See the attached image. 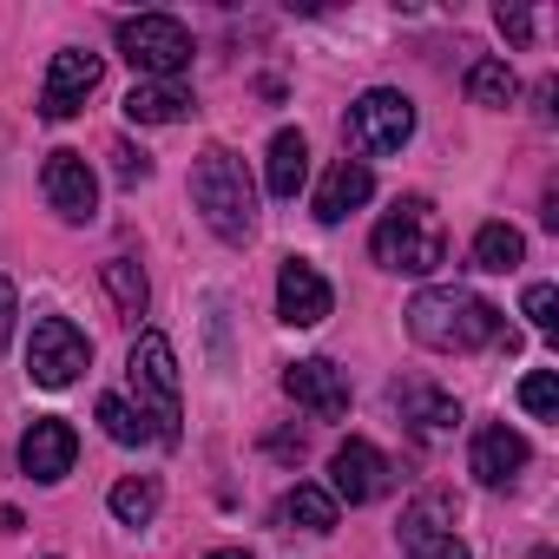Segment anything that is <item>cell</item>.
I'll use <instances>...</instances> for the list:
<instances>
[{"mask_svg": "<svg viewBox=\"0 0 559 559\" xmlns=\"http://www.w3.org/2000/svg\"><path fill=\"white\" fill-rule=\"evenodd\" d=\"M8 336H14V284L0 276V343H8Z\"/></svg>", "mask_w": 559, "mask_h": 559, "instance_id": "obj_31", "label": "cell"}, {"mask_svg": "<svg viewBox=\"0 0 559 559\" xmlns=\"http://www.w3.org/2000/svg\"><path fill=\"white\" fill-rule=\"evenodd\" d=\"M106 290H112V304H119L126 317H145V297H152V290H145V270H139L132 257H112V263H106Z\"/></svg>", "mask_w": 559, "mask_h": 559, "instance_id": "obj_23", "label": "cell"}, {"mask_svg": "<svg viewBox=\"0 0 559 559\" xmlns=\"http://www.w3.org/2000/svg\"><path fill=\"white\" fill-rule=\"evenodd\" d=\"M191 112V93L185 86H165V80H139L126 93V119L132 126H178Z\"/></svg>", "mask_w": 559, "mask_h": 559, "instance_id": "obj_17", "label": "cell"}, {"mask_svg": "<svg viewBox=\"0 0 559 559\" xmlns=\"http://www.w3.org/2000/svg\"><path fill=\"white\" fill-rule=\"evenodd\" d=\"M520 408H526V415H539V421H552V415H559V382H552V369H533V376L520 382Z\"/></svg>", "mask_w": 559, "mask_h": 559, "instance_id": "obj_26", "label": "cell"}, {"mask_svg": "<svg viewBox=\"0 0 559 559\" xmlns=\"http://www.w3.org/2000/svg\"><path fill=\"white\" fill-rule=\"evenodd\" d=\"M99 80H106V60H99V53H86V47L53 53L47 86H40V119H73V112L99 93Z\"/></svg>", "mask_w": 559, "mask_h": 559, "instance_id": "obj_8", "label": "cell"}, {"mask_svg": "<svg viewBox=\"0 0 559 559\" xmlns=\"http://www.w3.org/2000/svg\"><path fill=\"white\" fill-rule=\"evenodd\" d=\"M86 362H93L86 330H73L67 317H40V323H34V336H27V376H34L40 389H67V382H80Z\"/></svg>", "mask_w": 559, "mask_h": 559, "instance_id": "obj_7", "label": "cell"}, {"mask_svg": "<svg viewBox=\"0 0 559 559\" xmlns=\"http://www.w3.org/2000/svg\"><path fill=\"white\" fill-rule=\"evenodd\" d=\"M408 139H415V106H408V93L376 86V93H362V99L349 106V145H356L362 158H389V152H402Z\"/></svg>", "mask_w": 559, "mask_h": 559, "instance_id": "obj_6", "label": "cell"}, {"mask_svg": "<svg viewBox=\"0 0 559 559\" xmlns=\"http://www.w3.org/2000/svg\"><path fill=\"white\" fill-rule=\"evenodd\" d=\"M376 198V171L362 165V158H336L330 171H323V185H317V217L323 224H343L349 211H362Z\"/></svg>", "mask_w": 559, "mask_h": 559, "instance_id": "obj_14", "label": "cell"}, {"mask_svg": "<svg viewBox=\"0 0 559 559\" xmlns=\"http://www.w3.org/2000/svg\"><path fill=\"white\" fill-rule=\"evenodd\" d=\"M467 467H474V480H480V487H507V480L526 467V441H520L513 428H480V435H474Z\"/></svg>", "mask_w": 559, "mask_h": 559, "instance_id": "obj_15", "label": "cell"}, {"mask_svg": "<svg viewBox=\"0 0 559 559\" xmlns=\"http://www.w3.org/2000/svg\"><path fill=\"white\" fill-rule=\"evenodd\" d=\"M211 559H250V552H243V546H217Z\"/></svg>", "mask_w": 559, "mask_h": 559, "instance_id": "obj_33", "label": "cell"}, {"mask_svg": "<svg viewBox=\"0 0 559 559\" xmlns=\"http://www.w3.org/2000/svg\"><path fill=\"white\" fill-rule=\"evenodd\" d=\"M191 204L204 211V224H211L224 243H243L250 224H257V191H250L243 165H237L224 145H211V152L198 158V171H191Z\"/></svg>", "mask_w": 559, "mask_h": 559, "instance_id": "obj_3", "label": "cell"}, {"mask_svg": "<svg viewBox=\"0 0 559 559\" xmlns=\"http://www.w3.org/2000/svg\"><path fill=\"white\" fill-rule=\"evenodd\" d=\"M454 526V500L448 493H421L408 513H402V546H421V539H441Z\"/></svg>", "mask_w": 559, "mask_h": 559, "instance_id": "obj_21", "label": "cell"}, {"mask_svg": "<svg viewBox=\"0 0 559 559\" xmlns=\"http://www.w3.org/2000/svg\"><path fill=\"white\" fill-rule=\"evenodd\" d=\"M99 428L119 441V448H139V441H152V428H145V415L126 402V395H99Z\"/></svg>", "mask_w": 559, "mask_h": 559, "instance_id": "obj_24", "label": "cell"}, {"mask_svg": "<svg viewBox=\"0 0 559 559\" xmlns=\"http://www.w3.org/2000/svg\"><path fill=\"white\" fill-rule=\"evenodd\" d=\"M106 507H112V513H119L126 526H145V520L158 513V480H139V474H132V480H119Z\"/></svg>", "mask_w": 559, "mask_h": 559, "instance_id": "obj_25", "label": "cell"}, {"mask_svg": "<svg viewBox=\"0 0 559 559\" xmlns=\"http://www.w3.org/2000/svg\"><path fill=\"white\" fill-rule=\"evenodd\" d=\"M395 408H402V421H415V428H454V421H461V402L441 395L435 382H395Z\"/></svg>", "mask_w": 559, "mask_h": 559, "instance_id": "obj_19", "label": "cell"}, {"mask_svg": "<svg viewBox=\"0 0 559 559\" xmlns=\"http://www.w3.org/2000/svg\"><path fill=\"white\" fill-rule=\"evenodd\" d=\"M513 93H520V80H513L507 60H474L467 67V99L474 106H493L500 112V106H513Z\"/></svg>", "mask_w": 559, "mask_h": 559, "instance_id": "obj_20", "label": "cell"}, {"mask_svg": "<svg viewBox=\"0 0 559 559\" xmlns=\"http://www.w3.org/2000/svg\"><path fill=\"white\" fill-rule=\"evenodd\" d=\"M408 559H467V546H461L454 533H441V539H421V546H408Z\"/></svg>", "mask_w": 559, "mask_h": 559, "instance_id": "obj_29", "label": "cell"}, {"mask_svg": "<svg viewBox=\"0 0 559 559\" xmlns=\"http://www.w3.org/2000/svg\"><path fill=\"white\" fill-rule=\"evenodd\" d=\"M493 21H500V34H507V40H533V14H526V8H500Z\"/></svg>", "mask_w": 559, "mask_h": 559, "instance_id": "obj_30", "label": "cell"}, {"mask_svg": "<svg viewBox=\"0 0 559 559\" xmlns=\"http://www.w3.org/2000/svg\"><path fill=\"white\" fill-rule=\"evenodd\" d=\"M40 191L67 224H93V211H99V178L80 152H53L47 171H40Z\"/></svg>", "mask_w": 559, "mask_h": 559, "instance_id": "obj_11", "label": "cell"}, {"mask_svg": "<svg viewBox=\"0 0 559 559\" xmlns=\"http://www.w3.org/2000/svg\"><path fill=\"white\" fill-rule=\"evenodd\" d=\"M119 53L132 60V73L145 80H178L191 67V27L171 21V14H139V21H119Z\"/></svg>", "mask_w": 559, "mask_h": 559, "instance_id": "obj_5", "label": "cell"}, {"mask_svg": "<svg viewBox=\"0 0 559 559\" xmlns=\"http://www.w3.org/2000/svg\"><path fill=\"white\" fill-rule=\"evenodd\" d=\"M304 178H310V139L284 126V132L270 139V165H263V185H270V198H297V191H304Z\"/></svg>", "mask_w": 559, "mask_h": 559, "instance_id": "obj_16", "label": "cell"}, {"mask_svg": "<svg viewBox=\"0 0 559 559\" xmlns=\"http://www.w3.org/2000/svg\"><path fill=\"white\" fill-rule=\"evenodd\" d=\"M112 171H119V185H145L152 178V158L132 152V145H112Z\"/></svg>", "mask_w": 559, "mask_h": 559, "instance_id": "obj_28", "label": "cell"}, {"mask_svg": "<svg viewBox=\"0 0 559 559\" xmlns=\"http://www.w3.org/2000/svg\"><path fill=\"white\" fill-rule=\"evenodd\" d=\"M270 454H284V461H297V454H304V435H270Z\"/></svg>", "mask_w": 559, "mask_h": 559, "instance_id": "obj_32", "label": "cell"}, {"mask_svg": "<svg viewBox=\"0 0 559 559\" xmlns=\"http://www.w3.org/2000/svg\"><path fill=\"white\" fill-rule=\"evenodd\" d=\"M73 461H80V435H73V421L40 415V421L21 435V467H27L34 480H67Z\"/></svg>", "mask_w": 559, "mask_h": 559, "instance_id": "obj_13", "label": "cell"}, {"mask_svg": "<svg viewBox=\"0 0 559 559\" xmlns=\"http://www.w3.org/2000/svg\"><path fill=\"white\" fill-rule=\"evenodd\" d=\"M126 376H132V395H139V415H145L152 441H178V356L158 330H145L132 343Z\"/></svg>", "mask_w": 559, "mask_h": 559, "instance_id": "obj_4", "label": "cell"}, {"mask_svg": "<svg viewBox=\"0 0 559 559\" xmlns=\"http://www.w3.org/2000/svg\"><path fill=\"white\" fill-rule=\"evenodd\" d=\"M276 520H284V526H304V533H336V493L297 480L284 500H276Z\"/></svg>", "mask_w": 559, "mask_h": 559, "instance_id": "obj_18", "label": "cell"}, {"mask_svg": "<svg viewBox=\"0 0 559 559\" xmlns=\"http://www.w3.org/2000/svg\"><path fill=\"white\" fill-rule=\"evenodd\" d=\"M369 250H376V263H382V270L428 276V270H441V263H448V230H441V217H435V204H428V198H402V204L376 224Z\"/></svg>", "mask_w": 559, "mask_h": 559, "instance_id": "obj_2", "label": "cell"}, {"mask_svg": "<svg viewBox=\"0 0 559 559\" xmlns=\"http://www.w3.org/2000/svg\"><path fill=\"white\" fill-rule=\"evenodd\" d=\"M520 257H526V237L513 224H480L474 230V263L480 270H513Z\"/></svg>", "mask_w": 559, "mask_h": 559, "instance_id": "obj_22", "label": "cell"}, {"mask_svg": "<svg viewBox=\"0 0 559 559\" xmlns=\"http://www.w3.org/2000/svg\"><path fill=\"white\" fill-rule=\"evenodd\" d=\"M330 493H336V507H343V500H349V507L382 500V493H389V454H382L376 441L349 435V441L330 454Z\"/></svg>", "mask_w": 559, "mask_h": 559, "instance_id": "obj_9", "label": "cell"}, {"mask_svg": "<svg viewBox=\"0 0 559 559\" xmlns=\"http://www.w3.org/2000/svg\"><path fill=\"white\" fill-rule=\"evenodd\" d=\"M520 310H526V323H533L539 336H552V330H559V290H552V284H533Z\"/></svg>", "mask_w": 559, "mask_h": 559, "instance_id": "obj_27", "label": "cell"}, {"mask_svg": "<svg viewBox=\"0 0 559 559\" xmlns=\"http://www.w3.org/2000/svg\"><path fill=\"white\" fill-rule=\"evenodd\" d=\"M284 389H290V402H304L317 421H343V415H349V382H343V369L323 362V356L290 362V369H284Z\"/></svg>", "mask_w": 559, "mask_h": 559, "instance_id": "obj_12", "label": "cell"}, {"mask_svg": "<svg viewBox=\"0 0 559 559\" xmlns=\"http://www.w3.org/2000/svg\"><path fill=\"white\" fill-rule=\"evenodd\" d=\"M336 290H330V276L310 263V257H290L284 270H276V317H284L290 330H317L330 317Z\"/></svg>", "mask_w": 559, "mask_h": 559, "instance_id": "obj_10", "label": "cell"}, {"mask_svg": "<svg viewBox=\"0 0 559 559\" xmlns=\"http://www.w3.org/2000/svg\"><path fill=\"white\" fill-rule=\"evenodd\" d=\"M500 310L493 304H480L474 290H454V284H441V290H421L415 304H408V336L421 343V349H441V356H467V349H487V343H500Z\"/></svg>", "mask_w": 559, "mask_h": 559, "instance_id": "obj_1", "label": "cell"}]
</instances>
